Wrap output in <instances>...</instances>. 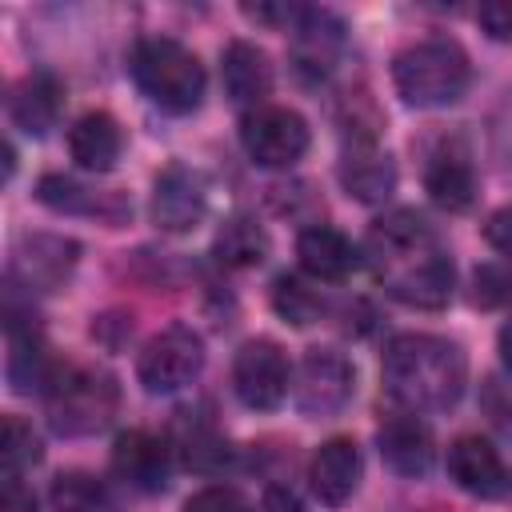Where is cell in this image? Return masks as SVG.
Masks as SVG:
<instances>
[{"instance_id":"8","label":"cell","mask_w":512,"mask_h":512,"mask_svg":"<svg viewBox=\"0 0 512 512\" xmlns=\"http://www.w3.org/2000/svg\"><path fill=\"white\" fill-rule=\"evenodd\" d=\"M352 396V364L332 348H312L292 372V400L304 416H332Z\"/></svg>"},{"instance_id":"26","label":"cell","mask_w":512,"mask_h":512,"mask_svg":"<svg viewBox=\"0 0 512 512\" xmlns=\"http://www.w3.org/2000/svg\"><path fill=\"white\" fill-rule=\"evenodd\" d=\"M476 304L484 308H500V304H512V260H492L476 272V292H472Z\"/></svg>"},{"instance_id":"1","label":"cell","mask_w":512,"mask_h":512,"mask_svg":"<svg viewBox=\"0 0 512 512\" xmlns=\"http://www.w3.org/2000/svg\"><path fill=\"white\" fill-rule=\"evenodd\" d=\"M364 256L376 284L408 308H444L452 300V260L436 232L412 208L380 216L368 232Z\"/></svg>"},{"instance_id":"14","label":"cell","mask_w":512,"mask_h":512,"mask_svg":"<svg viewBox=\"0 0 512 512\" xmlns=\"http://www.w3.org/2000/svg\"><path fill=\"white\" fill-rule=\"evenodd\" d=\"M340 184L348 188V196H356V200H364V204H376V200H384V196L396 188V168H392L388 152H384L372 136H356V140L344 148Z\"/></svg>"},{"instance_id":"16","label":"cell","mask_w":512,"mask_h":512,"mask_svg":"<svg viewBox=\"0 0 512 512\" xmlns=\"http://www.w3.org/2000/svg\"><path fill=\"white\" fill-rule=\"evenodd\" d=\"M308 484L320 504H344L360 484V452L352 440L336 436L320 444L308 460Z\"/></svg>"},{"instance_id":"6","label":"cell","mask_w":512,"mask_h":512,"mask_svg":"<svg viewBox=\"0 0 512 512\" xmlns=\"http://www.w3.org/2000/svg\"><path fill=\"white\" fill-rule=\"evenodd\" d=\"M240 144L260 168H288L308 152V124L300 112L260 104L240 120Z\"/></svg>"},{"instance_id":"12","label":"cell","mask_w":512,"mask_h":512,"mask_svg":"<svg viewBox=\"0 0 512 512\" xmlns=\"http://www.w3.org/2000/svg\"><path fill=\"white\" fill-rule=\"evenodd\" d=\"M340 48H344L340 20L332 12L304 8L300 20L292 24V60H296V72L308 76V80H324L336 68Z\"/></svg>"},{"instance_id":"13","label":"cell","mask_w":512,"mask_h":512,"mask_svg":"<svg viewBox=\"0 0 512 512\" xmlns=\"http://www.w3.org/2000/svg\"><path fill=\"white\" fill-rule=\"evenodd\" d=\"M112 472L136 492H160L168 484V444L144 428L120 432L112 448Z\"/></svg>"},{"instance_id":"33","label":"cell","mask_w":512,"mask_h":512,"mask_svg":"<svg viewBox=\"0 0 512 512\" xmlns=\"http://www.w3.org/2000/svg\"><path fill=\"white\" fill-rule=\"evenodd\" d=\"M500 360L512 368V320L500 328Z\"/></svg>"},{"instance_id":"23","label":"cell","mask_w":512,"mask_h":512,"mask_svg":"<svg viewBox=\"0 0 512 512\" xmlns=\"http://www.w3.org/2000/svg\"><path fill=\"white\" fill-rule=\"evenodd\" d=\"M52 508L56 512H116L108 484L88 472H60L52 480Z\"/></svg>"},{"instance_id":"24","label":"cell","mask_w":512,"mask_h":512,"mask_svg":"<svg viewBox=\"0 0 512 512\" xmlns=\"http://www.w3.org/2000/svg\"><path fill=\"white\" fill-rule=\"evenodd\" d=\"M272 304H276V312H280L284 320H292V324H312V320H320V312H324L320 288H312L304 276H288V272L276 276Z\"/></svg>"},{"instance_id":"19","label":"cell","mask_w":512,"mask_h":512,"mask_svg":"<svg viewBox=\"0 0 512 512\" xmlns=\"http://www.w3.org/2000/svg\"><path fill=\"white\" fill-rule=\"evenodd\" d=\"M60 112H64V84L52 72H32L12 92V120L28 136H44L48 128H56Z\"/></svg>"},{"instance_id":"21","label":"cell","mask_w":512,"mask_h":512,"mask_svg":"<svg viewBox=\"0 0 512 512\" xmlns=\"http://www.w3.org/2000/svg\"><path fill=\"white\" fill-rule=\"evenodd\" d=\"M424 184H428V196L448 208V212H464L476 196V172L468 164V152L464 148H440L424 172Z\"/></svg>"},{"instance_id":"4","label":"cell","mask_w":512,"mask_h":512,"mask_svg":"<svg viewBox=\"0 0 512 512\" xmlns=\"http://www.w3.org/2000/svg\"><path fill=\"white\" fill-rule=\"evenodd\" d=\"M128 68H132V80L140 84V92L164 112L184 116L204 96V68L196 60V52H188L172 36H144L132 48Z\"/></svg>"},{"instance_id":"3","label":"cell","mask_w":512,"mask_h":512,"mask_svg":"<svg viewBox=\"0 0 512 512\" xmlns=\"http://www.w3.org/2000/svg\"><path fill=\"white\" fill-rule=\"evenodd\" d=\"M396 92L412 108H444L456 104L472 80V64L456 40H416L392 64Z\"/></svg>"},{"instance_id":"17","label":"cell","mask_w":512,"mask_h":512,"mask_svg":"<svg viewBox=\"0 0 512 512\" xmlns=\"http://www.w3.org/2000/svg\"><path fill=\"white\" fill-rule=\"evenodd\" d=\"M380 456L400 476H424L432 464V432L416 420V412L392 416L380 424Z\"/></svg>"},{"instance_id":"7","label":"cell","mask_w":512,"mask_h":512,"mask_svg":"<svg viewBox=\"0 0 512 512\" xmlns=\"http://www.w3.org/2000/svg\"><path fill=\"white\" fill-rule=\"evenodd\" d=\"M204 364V340L184 328V324H172L164 332H156L144 352H140V364H136V376L140 384L152 392V396H164V392H176L184 384L196 380Z\"/></svg>"},{"instance_id":"10","label":"cell","mask_w":512,"mask_h":512,"mask_svg":"<svg viewBox=\"0 0 512 512\" xmlns=\"http://www.w3.org/2000/svg\"><path fill=\"white\" fill-rule=\"evenodd\" d=\"M448 472L464 492L480 500H500L512 492V472L484 436H460L448 448Z\"/></svg>"},{"instance_id":"30","label":"cell","mask_w":512,"mask_h":512,"mask_svg":"<svg viewBox=\"0 0 512 512\" xmlns=\"http://www.w3.org/2000/svg\"><path fill=\"white\" fill-rule=\"evenodd\" d=\"M484 236H488V244H492L504 260H512V204H508V208H500V212H492V220H488Z\"/></svg>"},{"instance_id":"20","label":"cell","mask_w":512,"mask_h":512,"mask_svg":"<svg viewBox=\"0 0 512 512\" xmlns=\"http://www.w3.org/2000/svg\"><path fill=\"white\" fill-rule=\"evenodd\" d=\"M120 148H124V136L108 112H84L68 132V152L88 172H108L120 160Z\"/></svg>"},{"instance_id":"9","label":"cell","mask_w":512,"mask_h":512,"mask_svg":"<svg viewBox=\"0 0 512 512\" xmlns=\"http://www.w3.org/2000/svg\"><path fill=\"white\" fill-rule=\"evenodd\" d=\"M232 388L248 408H276L292 388V368L272 340H248L232 360Z\"/></svg>"},{"instance_id":"15","label":"cell","mask_w":512,"mask_h":512,"mask_svg":"<svg viewBox=\"0 0 512 512\" xmlns=\"http://www.w3.org/2000/svg\"><path fill=\"white\" fill-rule=\"evenodd\" d=\"M296 256H300V268H304L312 280H328V284L352 276V268L360 264L356 244H352L340 228H332V224H312V228H304L300 240H296Z\"/></svg>"},{"instance_id":"18","label":"cell","mask_w":512,"mask_h":512,"mask_svg":"<svg viewBox=\"0 0 512 512\" xmlns=\"http://www.w3.org/2000/svg\"><path fill=\"white\" fill-rule=\"evenodd\" d=\"M220 80H224V92L236 100V104H248L260 108L268 88H272V68L264 60V52L248 40H232L224 48V64H220Z\"/></svg>"},{"instance_id":"25","label":"cell","mask_w":512,"mask_h":512,"mask_svg":"<svg viewBox=\"0 0 512 512\" xmlns=\"http://www.w3.org/2000/svg\"><path fill=\"white\" fill-rule=\"evenodd\" d=\"M0 460H4V476H20L24 468H32V464L40 460V440H36V432H32L24 420H16V416L4 420Z\"/></svg>"},{"instance_id":"29","label":"cell","mask_w":512,"mask_h":512,"mask_svg":"<svg viewBox=\"0 0 512 512\" xmlns=\"http://www.w3.org/2000/svg\"><path fill=\"white\" fill-rule=\"evenodd\" d=\"M476 16H480V24L488 28V36L512 40V0H492V4H484Z\"/></svg>"},{"instance_id":"32","label":"cell","mask_w":512,"mask_h":512,"mask_svg":"<svg viewBox=\"0 0 512 512\" xmlns=\"http://www.w3.org/2000/svg\"><path fill=\"white\" fill-rule=\"evenodd\" d=\"M264 512H304V504L296 500V492L272 484V488L264 492Z\"/></svg>"},{"instance_id":"27","label":"cell","mask_w":512,"mask_h":512,"mask_svg":"<svg viewBox=\"0 0 512 512\" xmlns=\"http://www.w3.org/2000/svg\"><path fill=\"white\" fill-rule=\"evenodd\" d=\"M40 200L48 208H56V212H92L88 192L68 176H44L40 180Z\"/></svg>"},{"instance_id":"5","label":"cell","mask_w":512,"mask_h":512,"mask_svg":"<svg viewBox=\"0 0 512 512\" xmlns=\"http://www.w3.org/2000/svg\"><path fill=\"white\" fill-rule=\"evenodd\" d=\"M44 396H48V420L64 436L100 432L112 420V412H116V384H112V376L88 372V368H68L60 376H52Z\"/></svg>"},{"instance_id":"28","label":"cell","mask_w":512,"mask_h":512,"mask_svg":"<svg viewBox=\"0 0 512 512\" xmlns=\"http://www.w3.org/2000/svg\"><path fill=\"white\" fill-rule=\"evenodd\" d=\"M184 512H248V504L232 488H204L184 504Z\"/></svg>"},{"instance_id":"11","label":"cell","mask_w":512,"mask_h":512,"mask_svg":"<svg viewBox=\"0 0 512 512\" xmlns=\"http://www.w3.org/2000/svg\"><path fill=\"white\" fill-rule=\"evenodd\" d=\"M208 208V192H204V180L200 172L184 168V164H172L156 176V188H152V220L164 228V232H188L200 224Z\"/></svg>"},{"instance_id":"2","label":"cell","mask_w":512,"mask_h":512,"mask_svg":"<svg viewBox=\"0 0 512 512\" xmlns=\"http://www.w3.org/2000/svg\"><path fill=\"white\" fill-rule=\"evenodd\" d=\"M464 352L428 332L396 336L384 348V388L408 412H444L464 392Z\"/></svg>"},{"instance_id":"31","label":"cell","mask_w":512,"mask_h":512,"mask_svg":"<svg viewBox=\"0 0 512 512\" xmlns=\"http://www.w3.org/2000/svg\"><path fill=\"white\" fill-rule=\"evenodd\" d=\"M0 512H36V500H32V492L20 484V476H4Z\"/></svg>"},{"instance_id":"22","label":"cell","mask_w":512,"mask_h":512,"mask_svg":"<svg viewBox=\"0 0 512 512\" xmlns=\"http://www.w3.org/2000/svg\"><path fill=\"white\" fill-rule=\"evenodd\" d=\"M216 260L228 264V268H256L264 256H268V232L248 220V216H232L220 232H216V244H212Z\"/></svg>"}]
</instances>
